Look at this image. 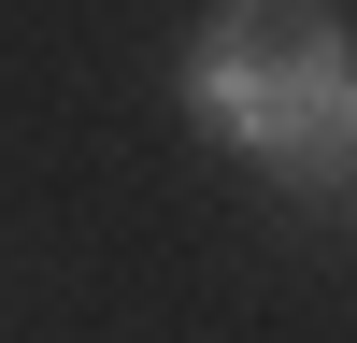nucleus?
<instances>
[{
	"label": "nucleus",
	"mask_w": 357,
	"mask_h": 343,
	"mask_svg": "<svg viewBox=\"0 0 357 343\" xmlns=\"http://www.w3.org/2000/svg\"><path fill=\"white\" fill-rule=\"evenodd\" d=\"M229 29H243L257 57V100H272V143H257V172H286L301 200H357V29L329 0H215Z\"/></svg>",
	"instance_id": "1"
}]
</instances>
